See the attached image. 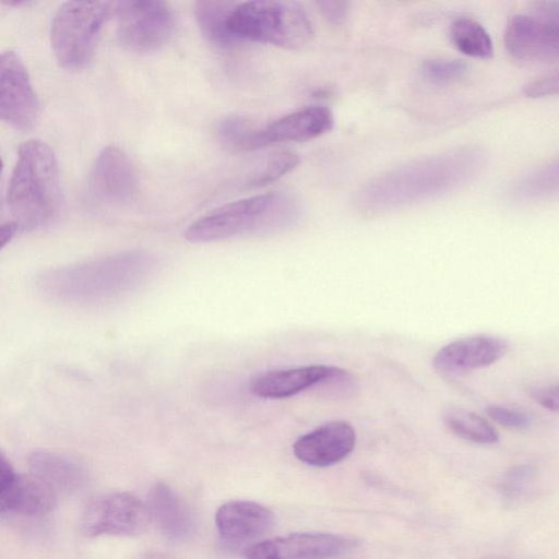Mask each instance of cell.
<instances>
[{"mask_svg": "<svg viewBox=\"0 0 559 559\" xmlns=\"http://www.w3.org/2000/svg\"><path fill=\"white\" fill-rule=\"evenodd\" d=\"M485 163L475 147H462L396 167L366 183L355 203L364 212L380 213L420 203L473 180Z\"/></svg>", "mask_w": 559, "mask_h": 559, "instance_id": "6da1fadb", "label": "cell"}, {"mask_svg": "<svg viewBox=\"0 0 559 559\" xmlns=\"http://www.w3.org/2000/svg\"><path fill=\"white\" fill-rule=\"evenodd\" d=\"M152 266L144 252H127L45 272L38 280L44 295L63 302L95 304L120 295Z\"/></svg>", "mask_w": 559, "mask_h": 559, "instance_id": "7a4b0ae2", "label": "cell"}, {"mask_svg": "<svg viewBox=\"0 0 559 559\" xmlns=\"http://www.w3.org/2000/svg\"><path fill=\"white\" fill-rule=\"evenodd\" d=\"M7 200L17 227L38 228L56 217L61 205L60 176L48 144L31 140L19 147Z\"/></svg>", "mask_w": 559, "mask_h": 559, "instance_id": "3957f363", "label": "cell"}, {"mask_svg": "<svg viewBox=\"0 0 559 559\" xmlns=\"http://www.w3.org/2000/svg\"><path fill=\"white\" fill-rule=\"evenodd\" d=\"M296 202L287 194L269 192L223 205L192 223L186 230L191 242H212L267 233L293 224Z\"/></svg>", "mask_w": 559, "mask_h": 559, "instance_id": "277c9868", "label": "cell"}, {"mask_svg": "<svg viewBox=\"0 0 559 559\" xmlns=\"http://www.w3.org/2000/svg\"><path fill=\"white\" fill-rule=\"evenodd\" d=\"M225 32L231 46L254 41L287 49L307 45L314 35L312 23L299 3L267 0L233 2Z\"/></svg>", "mask_w": 559, "mask_h": 559, "instance_id": "5b68a950", "label": "cell"}, {"mask_svg": "<svg viewBox=\"0 0 559 559\" xmlns=\"http://www.w3.org/2000/svg\"><path fill=\"white\" fill-rule=\"evenodd\" d=\"M117 2L69 1L56 12L50 31L53 55L68 70L85 68L92 60L105 23Z\"/></svg>", "mask_w": 559, "mask_h": 559, "instance_id": "8992f818", "label": "cell"}, {"mask_svg": "<svg viewBox=\"0 0 559 559\" xmlns=\"http://www.w3.org/2000/svg\"><path fill=\"white\" fill-rule=\"evenodd\" d=\"M115 14L118 21V41L132 52L156 51L165 46L175 33V15L164 1L117 2Z\"/></svg>", "mask_w": 559, "mask_h": 559, "instance_id": "52a82bcc", "label": "cell"}, {"mask_svg": "<svg viewBox=\"0 0 559 559\" xmlns=\"http://www.w3.org/2000/svg\"><path fill=\"white\" fill-rule=\"evenodd\" d=\"M150 522L148 508L139 498L128 492H110L86 507L81 527L90 537L138 536L147 530Z\"/></svg>", "mask_w": 559, "mask_h": 559, "instance_id": "ba28073f", "label": "cell"}, {"mask_svg": "<svg viewBox=\"0 0 559 559\" xmlns=\"http://www.w3.org/2000/svg\"><path fill=\"white\" fill-rule=\"evenodd\" d=\"M39 117V103L28 72L13 51L0 52V120L28 130Z\"/></svg>", "mask_w": 559, "mask_h": 559, "instance_id": "9c48e42d", "label": "cell"}, {"mask_svg": "<svg viewBox=\"0 0 559 559\" xmlns=\"http://www.w3.org/2000/svg\"><path fill=\"white\" fill-rule=\"evenodd\" d=\"M504 45L516 60L551 63L559 56V24L532 14H515L507 23Z\"/></svg>", "mask_w": 559, "mask_h": 559, "instance_id": "30bf717a", "label": "cell"}, {"mask_svg": "<svg viewBox=\"0 0 559 559\" xmlns=\"http://www.w3.org/2000/svg\"><path fill=\"white\" fill-rule=\"evenodd\" d=\"M356 545V542L330 533H294L252 545L246 559H330Z\"/></svg>", "mask_w": 559, "mask_h": 559, "instance_id": "8fae6325", "label": "cell"}, {"mask_svg": "<svg viewBox=\"0 0 559 559\" xmlns=\"http://www.w3.org/2000/svg\"><path fill=\"white\" fill-rule=\"evenodd\" d=\"M333 124V114L328 107L308 106L265 126H257L251 150L277 143L312 140L330 131Z\"/></svg>", "mask_w": 559, "mask_h": 559, "instance_id": "7c38bea8", "label": "cell"}, {"mask_svg": "<svg viewBox=\"0 0 559 559\" xmlns=\"http://www.w3.org/2000/svg\"><path fill=\"white\" fill-rule=\"evenodd\" d=\"M509 350V343L492 335H473L453 341L440 348L433 369L441 374H457L490 366Z\"/></svg>", "mask_w": 559, "mask_h": 559, "instance_id": "4fadbf2b", "label": "cell"}, {"mask_svg": "<svg viewBox=\"0 0 559 559\" xmlns=\"http://www.w3.org/2000/svg\"><path fill=\"white\" fill-rule=\"evenodd\" d=\"M136 186V174L130 158L118 147H105L91 171L92 194L105 203L124 204L133 199Z\"/></svg>", "mask_w": 559, "mask_h": 559, "instance_id": "5bb4252c", "label": "cell"}, {"mask_svg": "<svg viewBox=\"0 0 559 559\" xmlns=\"http://www.w3.org/2000/svg\"><path fill=\"white\" fill-rule=\"evenodd\" d=\"M355 443L353 426L347 421L334 420L300 436L294 442L293 451L305 464L326 467L343 461Z\"/></svg>", "mask_w": 559, "mask_h": 559, "instance_id": "9a60e30c", "label": "cell"}, {"mask_svg": "<svg viewBox=\"0 0 559 559\" xmlns=\"http://www.w3.org/2000/svg\"><path fill=\"white\" fill-rule=\"evenodd\" d=\"M342 370L326 365L273 370L253 378L250 391L264 399H285L316 384L326 383Z\"/></svg>", "mask_w": 559, "mask_h": 559, "instance_id": "2e32d148", "label": "cell"}, {"mask_svg": "<svg viewBox=\"0 0 559 559\" xmlns=\"http://www.w3.org/2000/svg\"><path fill=\"white\" fill-rule=\"evenodd\" d=\"M219 535L229 543H246L266 533L273 525V513L253 501H229L215 514Z\"/></svg>", "mask_w": 559, "mask_h": 559, "instance_id": "e0dca14e", "label": "cell"}, {"mask_svg": "<svg viewBox=\"0 0 559 559\" xmlns=\"http://www.w3.org/2000/svg\"><path fill=\"white\" fill-rule=\"evenodd\" d=\"M148 511L169 539H187L193 530L192 518L177 493L165 483H156L148 493Z\"/></svg>", "mask_w": 559, "mask_h": 559, "instance_id": "ac0fdd59", "label": "cell"}, {"mask_svg": "<svg viewBox=\"0 0 559 559\" xmlns=\"http://www.w3.org/2000/svg\"><path fill=\"white\" fill-rule=\"evenodd\" d=\"M57 504V491L34 474H17L10 487L1 513L44 515Z\"/></svg>", "mask_w": 559, "mask_h": 559, "instance_id": "d6986e66", "label": "cell"}, {"mask_svg": "<svg viewBox=\"0 0 559 559\" xmlns=\"http://www.w3.org/2000/svg\"><path fill=\"white\" fill-rule=\"evenodd\" d=\"M28 464L32 474L36 475L57 490H76L86 480L84 467L68 455L36 450L31 453Z\"/></svg>", "mask_w": 559, "mask_h": 559, "instance_id": "ffe728a7", "label": "cell"}, {"mask_svg": "<svg viewBox=\"0 0 559 559\" xmlns=\"http://www.w3.org/2000/svg\"><path fill=\"white\" fill-rule=\"evenodd\" d=\"M442 420L455 436L478 444H492L499 439L495 427L483 416L461 407H449Z\"/></svg>", "mask_w": 559, "mask_h": 559, "instance_id": "44dd1931", "label": "cell"}, {"mask_svg": "<svg viewBox=\"0 0 559 559\" xmlns=\"http://www.w3.org/2000/svg\"><path fill=\"white\" fill-rule=\"evenodd\" d=\"M450 37L464 55L488 59L493 53L491 37L484 26L469 17H457L450 24Z\"/></svg>", "mask_w": 559, "mask_h": 559, "instance_id": "7402d4cb", "label": "cell"}, {"mask_svg": "<svg viewBox=\"0 0 559 559\" xmlns=\"http://www.w3.org/2000/svg\"><path fill=\"white\" fill-rule=\"evenodd\" d=\"M558 190V163H548L521 177L511 188L518 201H536L549 198Z\"/></svg>", "mask_w": 559, "mask_h": 559, "instance_id": "603a6c76", "label": "cell"}, {"mask_svg": "<svg viewBox=\"0 0 559 559\" xmlns=\"http://www.w3.org/2000/svg\"><path fill=\"white\" fill-rule=\"evenodd\" d=\"M234 1H199L194 15L202 34L219 47H229L225 22Z\"/></svg>", "mask_w": 559, "mask_h": 559, "instance_id": "cb8c5ba5", "label": "cell"}, {"mask_svg": "<svg viewBox=\"0 0 559 559\" xmlns=\"http://www.w3.org/2000/svg\"><path fill=\"white\" fill-rule=\"evenodd\" d=\"M299 162V156L294 152L282 151L274 153L246 180L245 187L247 189L265 187L293 170Z\"/></svg>", "mask_w": 559, "mask_h": 559, "instance_id": "d4e9b609", "label": "cell"}, {"mask_svg": "<svg viewBox=\"0 0 559 559\" xmlns=\"http://www.w3.org/2000/svg\"><path fill=\"white\" fill-rule=\"evenodd\" d=\"M536 471L530 464L513 466L502 476L500 490L509 502H520L531 497L535 490Z\"/></svg>", "mask_w": 559, "mask_h": 559, "instance_id": "484cf974", "label": "cell"}, {"mask_svg": "<svg viewBox=\"0 0 559 559\" xmlns=\"http://www.w3.org/2000/svg\"><path fill=\"white\" fill-rule=\"evenodd\" d=\"M257 124L239 116H230L222 120L217 127V135L223 145L233 151H251L252 138Z\"/></svg>", "mask_w": 559, "mask_h": 559, "instance_id": "4316f807", "label": "cell"}, {"mask_svg": "<svg viewBox=\"0 0 559 559\" xmlns=\"http://www.w3.org/2000/svg\"><path fill=\"white\" fill-rule=\"evenodd\" d=\"M468 67L465 62L454 59H431L423 63V75L437 84H449L465 76Z\"/></svg>", "mask_w": 559, "mask_h": 559, "instance_id": "83f0119b", "label": "cell"}, {"mask_svg": "<svg viewBox=\"0 0 559 559\" xmlns=\"http://www.w3.org/2000/svg\"><path fill=\"white\" fill-rule=\"evenodd\" d=\"M486 414L498 425L510 429H525L531 425V418L524 412L502 405H489Z\"/></svg>", "mask_w": 559, "mask_h": 559, "instance_id": "f1b7e54d", "label": "cell"}, {"mask_svg": "<svg viewBox=\"0 0 559 559\" xmlns=\"http://www.w3.org/2000/svg\"><path fill=\"white\" fill-rule=\"evenodd\" d=\"M524 94L531 98H539L554 95L558 92V72L545 74L530 82L523 90Z\"/></svg>", "mask_w": 559, "mask_h": 559, "instance_id": "f546056e", "label": "cell"}, {"mask_svg": "<svg viewBox=\"0 0 559 559\" xmlns=\"http://www.w3.org/2000/svg\"><path fill=\"white\" fill-rule=\"evenodd\" d=\"M317 5L331 25H342L347 19L349 11V2L347 1H318Z\"/></svg>", "mask_w": 559, "mask_h": 559, "instance_id": "4dcf8cb0", "label": "cell"}, {"mask_svg": "<svg viewBox=\"0 0 559 559\" xmlns=\"http://www.w3.org/2000/svg\"><path fill=\"white\" fill-rule=\"evenodd\" d=\"M558 385H546L532 388L530 391L531 397L540 406L557 412L559 407V392Z\"/></svg>", "mask_w": 559, "mask_h": 559, "instance_id": "1f68e13d", "label": "cell"}, {"mask_svg": "<svg viewBox=\"0 0 559 559\" xmlns=\"http://www.w3.org/2000/svg\"><path fill=\"white\" fill-rule=\"evenodd\" d=\"M16 473L10 463V461L7 459V456L0 451V513L2 509L3 500L12 486Z\"/></svg>", "mask_w": 559, "mask_h": 559, "instance_id": "d6a6232c", "label": "cell"}, {"mask_svg": "<svg viewBox=\"0 0 559 559\" xmlns=\"http://www.w3.org/2000/svg\"><path fill=\"white\" fill-rule=\"evenodd\" d=\"M17 228L14 222L0 224V250L11 241Z\"/></svg>", "mask_w": 559, "mask_h": 559, "instance_id": "836d02e7", "label": "cell"}, {"mask_svg": "<svg viewBox=\"0 0 559 559\" xmlns=\"http://www.w3.org/2000/svg\"><path fill=\"white\" fill-rule=\"evenodd\" d=\"M144 559H165V558L162 556H158V555H150V556H146Z\"/></svg>", "mask_w": 559, "mask_h": 559, "instance_id": "e575fe53", "label": "cell"}, {"mask_svg": "<svg viewBox=\"0 0 559 559\" xmlns=\"http://www.w3.org/2000/svg\"><path fill=\"white\" fill-rule=\"evenodd\" d=\"M483 559H510V558L500 557V556H490V557H486V558H483Z\"/></svg>", "mask_w": 559, "mask_h": 559, "instance_id": "d590c367", "label": "cell"}, {"mask_svg": "<svg viewBox=\"0 0 559 559\" xmlns=\"http://www.w3.org/2000/svg\"><path fill=\"white\" fill-rule=\"evenodd\" d=\"M2 166H3V165H2V159H1V157H0V174H1V171H2Z\"/></svg>", "mask_w": 559, "mask_h": 559, "instance_id": "8d00e7d4", "label": "cell"}]
</instances>
